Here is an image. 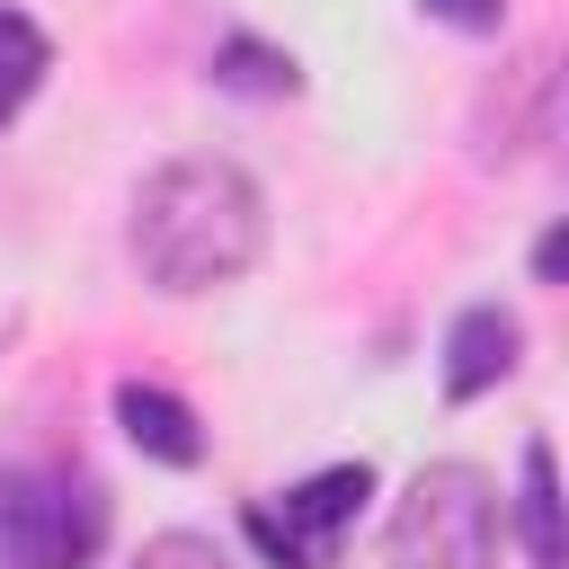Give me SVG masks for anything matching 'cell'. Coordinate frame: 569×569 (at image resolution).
<instances>
[{"label":"cell","mask_w":569,"mask_h":569,"mask_svg":"<svg viewBox=\"0 0 569 569\" xmlns=\"http://www.w3.org/2000/svg\"><path fill=\"white\" fill-rule=\"evenodd\" d=\"M365 498H373V462H329V471H311V480L276 489V498H249L240 525L267 551V569H338Z\"/></svg>","instance_id":"cell-4"},{"label":"cell","mask_w":569,"mask_h":569,"mask_svg":"<svg viewBox=\"0 0 569 569\" xmlns=\"http://www.w3.org/2000/svg\"><path fill=\"white\" fill-rule=\"evenodd\" d=\"M427 18H445L453 36H498L507 27V0H418Z\"/></svg>","instance_id":"cell-12"},{"label":"cell","mask_w":569,"mask_h":569,"mask_svg":"<svg viewBox=\"0 0 569 569\" xmlns=\"http://www.w3.org/2000/svg\"><path fill=\"white\" fill-rule=\"evenodd\" d=\"M116 418H124L133 453H151V462H169V471H196V462H204V427H196V409H187L178 391L124 382V391H116Z\"/></svg>","instance_id":"cell-7"},{"label":"cell","mask_w":569,"mask_h":569,"mask_svg":"<svg viewBox=\"0 0 569 569\" xmlns=\"http://www.w3.org/2000/svg\"><path fill=\"white\" fill-rule=\"evenodd\" d=\"M498 480L480 462H427L382 516L391 569H489L498 560Z\"/></svg>","instance_id":"cell-2"},{"label":"cell","mask_w":569,"mask_h":569,"mask_svg":"<svg viewBox=\"0 0 569 569\" xmlns=\"http://www.w3.org/2000/svg\"><path fill=\"white\" fill-rule=\"evenodd\" d=\"M551 107H560V71H551V53L533 44V53H516V62L489 80V98H480V116H471L480 160L507 169V160H525L533 142H551Z\"/></svg>","instance_id":"cell-5"},{"label":"cell","mask_w":569,"mask_h":569,"mask_svg":"<svg viewBox=\"0 0 569 569\" xmlns=\"http://www.w3.org/2000/svg\"><path fill=\"white\" fill-rule=\"evenodd\" d=\"M107 551V489L80 471H0V569H89Z\"/></svg>","instance_id":"cell-3"},{"label":"cell","mask_w":569,"mask_h":569,"mask_svg":"<svg viewBox=\"0 0 569 569\" xmlns=\"http://www.w3.org/2000/svg\"><path fill=\"white\" fill-rule=\"evenodd\" d=\"M213 80L240 89V98H293V89H302L293 53H276V44H258V36H222V44H213Z\"/></svg>","instance_id":"cell-10"},{"label":"cell","mask_w":569,"mask_h":569,"mask_svg":"<svg viewBox=\"0 0 569 569\" xmlns=\"http://www.w3.org/2000/svg\"><path fill=\"white\" fill-rule=\"evenodd\" d=\"M44 71H53V36H44L27 9L0 0V124L27 116V98L44 89Z\"/></svg>","instance_id":"cell-8"},{"label":"cell","mask_w":569,"mask_h":569,"mask_svg":"<svg viewBox=\"0 0 569 569\" xmlns=\"http://www.w3.org/2000/svg\"><path fill=\"white\" fill-rule=\"evenodd\" d=\"M124 569H231V551H222L213 533H196V525H169V533H151Z\"/></svg>","instance_id":"cell-11"},{"label":"cell","mask_w":569,"mask_h":569,"mask_svg":"<svg viewBox=\"0 0 569 569\" xmlns=\"http://www.w3.org/2000/svg\"><path fill=\"white\" fill-rule=\"evenodd\" d=\"M124 240H133L142 284H160V293H222L267 249V196H258V178L240 160L187 151V160H160L133 187Z\"/></svg>","instance_id":"cell-1"},{"label":"cell","mask_w":569,"mask_h":569,"mask_svg":"<svg viewBox=\"0 0 569 569\" xmlns=\"http://www.w3.org/2000/svg\"><path fill=\"white\" fill-rule=\"evenodd\" d=\"M516 525H525V560L560 569V489H551V445H525V489H516Z\"/></svg>","instance_id":"cell-9"},{"label":"cell","mask_w":569,"mask_h":569,"mask_svg":"<svg viewBox=\"0 0 569 569\" xmlns=\"http://www.w3.org/2000/svg\"><path fill=\"white\" fill-rule=\"evenodd\" d=\"M516 356H525V329H516L507 302H471V311H453V329H445V400L462 409V400L498 391V382L516 373Z\"/></svg>","instance_id":"cell-6"}]
</instances>
